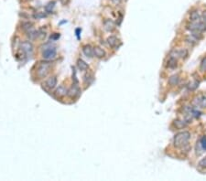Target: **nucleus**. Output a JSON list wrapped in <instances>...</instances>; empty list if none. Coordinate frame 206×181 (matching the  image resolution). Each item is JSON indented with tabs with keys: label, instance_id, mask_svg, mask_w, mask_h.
<instances>
[{
	"label": "nucleus",
	"instance_id": "nucleus-11",
	"mask_svg": "<svg viewBox=\"0 0 206 181\" xmlns=\"http://www.w3.org/2000/svg\"><path fill=\"white\" fill-rule=\"evenodd\" d=\"M67 92H68V91H67L66 88H65L64 86H62V85H60V86H59L56 89L55 95L57 97H63V96H65L67 94Z\"/></svg>",
	"mask_w": 206,
	"mask_h": 181
},
{
	"label": "nucleus",
	"instance_id": "nucleus-1",
	"mask_svg": "<svg viewBox=\"0 0 206 181\" xmlns=\"http://www.w3.org/2000/svg\"><path fill=\"white\" fill-rule=\"evenodd\" d=\"M191 138V134L187 131H183L181 133H178L176 135L174 136L173 144L174 147L177 148H182L184 147H186L189 143V140Z\"/></svg>",
	"mask_w": 206,
	"mask_h": 181
},
{
	"label": "nucleus",
	"instance_id": "nucleus-18",
	"mask_svg": "<svg viewBox=\"0 0 206 181\" xmlns=\"http://www.w3.org/2000/svg\"><path fill=\"white\" fill-rule=\"evenodd\" d=\"M190 19L192 22H195V21H199V19H200V15L199 13L197 11H193L191 13V16H190Z\"/></svg>",
	"mask_w": 206,
	"mask_h": 181
},
{
	"label": "nucleus",
	"instance_id": "nucleus-17",
	"mask_svg": "<svg viewBox=\"0 0 206 181\" xmlns=\"http://www.w3.org/2000/svg\"><path fill=\"white\" fill-rule=\"evenodd\" d=\"M177 66V60L174 57H171L169 60H168V67L170 69H174Z\"/></svg>",
	"mask_w": 206,
	"mask_h": 181
},
{
	"label": "nucleus",
	"instance_id": "nucleus-27",
	"mask_svg": "<svg viewBox=\"0 0 206 181\" xmlns=\"http://www.w3.org/2000/svg\"><path fill=\"white\" fill-rule=\"evenodd\" d=\"M35 17H36L37 19H42V17H45L46 15L44 14V13H41V12H38L37 14H35L34 16Z\"/></svg>",
	"mask_w": 206,
	"mask_h": 181
},
{
	"label": "nucleus",
	"instance_id": "nucleus-14",
	"mask_svg": "<svg viewBox=\"0 0 206 181\" xmlns=\"http://www.w3.org/2000/svg\"><path fill=\"white\" fill-rule=\"evenodd\" d=\"M107 43H108V45L114 48V47H116L117 45V43H118V39L115 36H110L108 38H107Z\"/></svg>",
	"mask_w": 206,
	"mask_h": 181
},
{
	"label": "nucleus",
	"instance_id": "nucleus-7",
	"mask_svg": "<svg viewBox=\"0 0 206 181\" xmlns=\"http://www.w3.org/2000/svg\"><path fill=\"white\" fill-rule=\"evenodd\" d=\"M82 52L88 58H93L94 57V48L91 45H84L82 47Z\"/></svg>",
	"mask_w": 206,
	"mask_h": 181
},
{
	"label": "nucleus",
	"instance_id": "nucleus-12",
	"mask_svg": "<svg viewBox=\"0 0 206 181\" xmlns=\"http://www.w3.org/2000/svg\"><path fill=\"white\" fill-rule=\"evenodd\" d=\"M194 103H196L197 106H200L201 108H206V97L205 96H199L196 98Z\"/></svg>",
	"mask_w": 206,
	"mask_h": 181
},
{
	"label": "nucleus",
	"instance_id": "nucleus-10",
	"mask_svg": "<svg viewBox=\"0 0 206 181\" xmlns=\"http://www.w3.org/2000/svg\"><path fill=\"white\" fill-rule=\"evenodd\" d=\"M94 56H95L98 59H102L106 56V51L102 48L96 46L95 48H94Z\"/></svg>",
	"mask_w": 206,
	"mask_h": 181
},
{
	"label": "nucleus",
	"instance_id": "nucleus-3",
	"mask_svg": "<svg viewBox=\"0 0 206 181\" xmlns=\"http://www.w3.org/2000/svg\"><path fill=\"white\" fill-rule=\"evenodd\" d=\"M188 29L191 30L192 32H203L206 29V26L203 22L195 21V22H191V23L188 26Z\"/></svg>",
	"mask_w": 206,
	"mask_h": 181
},
{
	"label": "nucleus",
	"instance_id": "nucleus-19",
	"mask_svg": "<svg viewBox=\"0 0 206 181\" xmlns=\"http://www.w3.org/2000/svg\"><path fill=\"white\" fill-rule=\"evenodd\" d=\"M174 125L177 128H179V129H181V128L186 126V123L183 121H181V120H175L174 121Z\"/></svg>",
	"mask_w": 206,
	"mask_h": 181
},
{
	"label": "nucleus",
	"instance_id": "nucleus-6",
	"mask_svg": "<svg viewBox=\"0 0 206 181\" xmlns=\"http://www.w3.org/2000/svg\"><path fill=\"white\" fill-rule=\"evenodd\" d=\"M80 92H81L80 88H79L76 84H73L71 87V89L68 91L67 93L70 97H72V98H75L76 96H78L79 94H80Z\"/></svg>",
	"mask_w": 206,
	"mask_h": 181
},
{
	"label": "nucleus",
	"instance_id": "nucleus-20",
	"mask_svg": "<svg viewBox=\"0 0 206 181\" xmlns=\"http://www.w3.org/2000/svg\"><path fill=\"white\" fill-rule=\"evenodd\" d=\"M32 26H33V24L31 23V22H26V23L22 24V29L24 30H29L32 28Z\"/></svg>",
	"mask_w": 206,
	"mask_h": 181
},
{
	"label": "nucleus",
	"instance_id": "nucleus-30",
	"mask_svg": "<svg viewBox=\"0 0 206 181\" xmlns=\"http://www.w3.org/2000/svg\"><path fill=\"white\" fill-rule=\"evenodd\" d=\"M203 21L206 23V11H204V12L203 13Z\"/></svg>",
	"mask_w": 206,
	"mask_h": 181
},
{
	"label": "nucleus",
	"instance_id": "nucleus-22",
	"mask_svg": "<svg viewBox=\"0 0 206 181\" xmlns=\"http://www.w3.org/2000/svg\"><path fill=\"white\" fill-rule=\"evenodd\" d=\"M200 145H201V148H203V150H206V136H203L200 141Z\"/></svg>",
	"mask_w": 206,
	"mask_h": 181
},
{
	"label": "nucleus",
	"instance_id": "nucleus-25",
	"mask_svg": "<svg viewBox=\"0 0 206 181\" xmlns=\"http://www.w3.org/2000/svg\"><path fill=\"white\" fill-rule=\"evenodd\" d=\"M28 36H29V38L33 39V38H35L36 37H38V31H31V32H29Z\"/></svg>",
	"mask_w": 206,
	"mask_h": 181
},
{
	"label": "nucleus",
	"instance_id": "nucleus-9",
	"mask_svg": "<svg viewBox=\"0 0 206 181\" xmlns=\"http://www.w3.org/2000/svg\"><path fill=\"white\" fill-rule=\"evenodd\" d=\"M45 85L47 88H49V89H54L57 85V78L55 76H52L51 78H49L48 80L46 81L45 82Z\"/></svg>",
	"mask_w": 206,
	"mask_h": 181
},
{
	"label": "nucleus",
	"instance_id": "nucleus-15",
	"mask_svg": "<svg viewBox=\"0 0 206 181\" xmlns=\"http://www.w3.org/2000/svg\"><path fill=\"white\" fill-rule=\"evenodd\" d=\"M179 82V75H172L171 77H170L169 79V83L171 86H175V85H177L178 83Z\"/></svg>",
	"mask_w": 206,
	"mask_h": 181
},
{
	"label": "nucleus",
	"instance_id": "nucleus-4",
	"mask_svg": "<svg viewBox=\"0 0 206 181\" xmlns=\"http://www.w3.org/2000/svg\"><path fill=\"white\" fill-rule=\"evenodd\" d=\"M57 55L56 48L54 47H50L42 52V57L45 60H53Z\"/></svg>",
	"mask_w": 206,
	"mask_h": 181
},
{
	"label": "nucleus",
	"instance_id": "nucleus-28",
	"mask_svg": "<svg viewBox=\"0 0 206 181\" xmlns=\"http://www.w3.org/2000/svg\"><path fill=\"white\" fill-rule=\"evenodd\" d=\"M60 38V34L58 33H54L52 36H51V39H53V40H56V39H58Z\"/></svg>",
	"mask_w": 206,
	"mask_h": 181
},
{
	"label": "nucleus",
	"instance_id": "nucleus-26",
	"mask_svg": "<svg viewBox=\"0 0 206 181\" xmlns=\"http://www.w3.org/2000/svg\"><path fill=\"white\" fill-rule=\"evenodd\" d=\"M87 80L89 81L88 82L90 83L92 81L94 80V76H93V75H92V74H86L85 76H84V82H86Z\"/></svg>",
	"mask_w": 206,
	"mask_h": 181
},
{
	"label": "nucleus",
	"instance_id": "nucleus-5",
	"mask_svg": "<svg viewBox=\"0 0 206 181\" xmlns=\"http://www.w3.org/2000/svg\"><path fill=\"white\" fill-rule=\"evenodd\" d=\"M20 48H21V50L25 52L26 54H30V53H32V51H33V45H32V43L29 41L22 42L20 44Z\"/></svg>",
	"mask_w": 206,
	"mask_h": 181
},
{
	"label": "nucleus",
	"instance_id": "nucleus-2",
	"mask_svg": "<svg viewBox=\"0 0 206 181\" xmlns=\"http://www.w3.org/2000/svg\"><path fill=\"white\" fill-rule=\"evenodd\" d=\"M51 72V64L49 62L41 63L37 69V76L39 79H43L47 77V75Z\"/></svg>",
	"mask_w": 206,
	"mask_h": 181
},
{
	"label": "nucleus",
	"instance_id": "nucleus-8",
	"mask_svg": "<svg viewBox=\"0 0 206 181\" xmlns=\"http://www.w3.org/2000/svg\"><path fill=\"white\" fill-rule=\"evenodd\" d=\"M104 29H106V31L111 32V31H113V30L116 29V24H115V22H114L113 20L106 19V21H104Z\"/></svg>",
	"mask_w": 206,
	"mask_h": 181
},
{
	"label": "nucleus",
	"instance_id": "nucleus-21",
	"mask_svg": "<svg viewBox=\"0 0 206 181\" xmlns=\"http://www.w3.org/2000/svg\"><path fill=\"white\" fill-rule=\"evenodd\" d=\"M199 86V82H197V81H195V82H191V83H190V85H189V89L191 90V91H193V90H195L197 87Z\"/></svg>",
	"mask_w": 206,
	"mask_h": 181
},
{
	"label": "nucleus",
	"instance_id": "nucleus-13",
	"mask_svg": "<svg viewBox=\"0 0 206 181\" xmlns=\"http://www.w3.org/2000/svg\"><path fill=\"white\" fill-rule=\"evenodd\" d=\"M77 66H78V68L80 70H88L89 68V66L88 64H87L84 60H78L77 61Z\"/></svg>",
	"mask_w": 206,
	"mask_h": 181
},
{
	"label": "nucleus",
	"instance_id": "nucleus-24",
	"mask_svg": "<svg viewBox=\"0 0 206 181\" xmlns=\"http://www.w3.org/2000/svg\"><path fill=\"white\" fill-rule=\"evenodd\" d=\"M199 166L201 167H203V168H206V156L204 158H203L200 162H199Z\"/></svg>",
	"mask_w": 206,
	"mask_h": 181
},
{
	"label": "nucleus",
	"instance_id": "nucleus-29",
	"mask_svg": "<svg viewBox=\"0 0 206 181\" xmlns=\"http://www.w3.org/2000/svg\"><path fill=\"white\" fill-rule=\"evenodd\" d=\"M112 2L114 4H116V5H119V4L122 2V0H112Z\"/></svg>",
	"mask_w": 206,
	"mask_h": 181
},
{
	"label": "nucleus",
	"instance_id": "nucleus-23",
	"mask_svg": "<svg viewBox=\"0 0 206 181\" xmlns=\"http://www.w3.org/2000/svg\"><path fill=\"white\" fill-rule=\"evenodd\" d=\"M200 69H201V72H205V70H206V57H205V58H204L203 60H201Z\"/></svg>",
	"mask_w": 206,
	"mask_h": 181
},
{
	"label": "nucleus",
	"instance_id": "nucleus-16",
	"mask_svg": "<svg viewBox=\"0 0 206 181\" xmlns=\"http://www.w3.org/2000/svg\"><path fill=\"white\" fill-rule=\"evenodd\" d=\"M55 1H51V2H49L47 4V5L45 6V10L47 13H51L52 10H53V8L55 7Z\"/></svg>",
	"mask_w": 206,
	"mask_h": 181
}]
</instances>
